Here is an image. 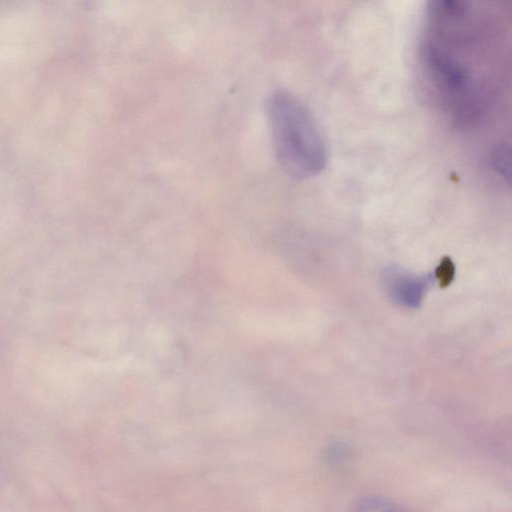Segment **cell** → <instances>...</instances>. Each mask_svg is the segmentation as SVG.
<instances>
[{"mask_svg": "<svg viewBox=\"0 0 512 512\" xmlns=\"http://www.w3.org/2000/svg\"><path fill=\"white\" fill-rule=\"evenodd\" d=\"M350 512H412L405 506L381 495H363L351 506Z\"/></svg>", "mask_w": 512, "mask_h": 512, "instance_id": "cell-4", "label": "cell"}, {"mask_svg": "<svg viewBox=\"0 0 512 512\" xmlns=\"http://www.w3.org/2000/svg\"><path fill=\"white\" fill-rule=\"evenodd\" d=\"M266 112L274 152L285 172L295 178L319 174L327 163V147L308 107L292 93L277 90L268 97Z\"/></svg>", "mask_w": 512, "mask_h": 512, "instance_id": "cell-2", "label": "cell"}, {"mask_svg": "<svg viewBox=\"0 0 512 512\" xmlns=\"http://www.w3.org/2000/svg\"><path fill=\"white\" fill-rule=\"evenodd\" d=\"M492 167L495 172L507 183L510 179V151L506 144H500L492 152Z\"/></svg>", "mask_w": 512, "mask_h": 512, "instance_id": "cell-5", "label": "cell"}, {"mask_svg": "<svg viewBox=\"0 0 512 512\" xmlns=\"http://www.w3.org/2000/svg\"><path fill=\"white\" fill-rule=\"evenodd\" d=\"M382 279L391 299L407 307H417L421 303L431 281L430 276H416L394 267L385 269Z\"/></svg>", "mask_w": 512, "mask_h": 512, "instance_id": "cell-3", "label": "cell"}, {"mask_svg": "<svg viewBox=\"0 0 512 512\" xmlns=\"http://www.w3.org/2000/svg\"><path fill=\"white\" fill-rule=\"evenodd\" d=\"M454 272L455 268L451 259L448 257L443 258L435 271V276L438 278L440 286H448L453 280Z\"/></svg>", "mask_w": 512, "mask_h": 512, "instance_id": "cell-6", "label": "cell"}, {"mask_svg": "<svg viewBox=\"0 0 512 512\" xmlns=\"http://www.w3.org/2000/svg\"><path fill=\"white\" fill-rule=\"evenodd\" d=\"M480 11L459 1L428 8L420 43V62L437 97L460 120H474L494 89L497 37ZM495 55V54H494Z\"/></svg>", "mask_w": 512, "mask_h": 512, "instance_id": "cell-1", "label": "cell"}]
</instances>
